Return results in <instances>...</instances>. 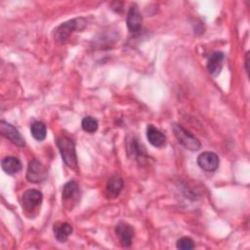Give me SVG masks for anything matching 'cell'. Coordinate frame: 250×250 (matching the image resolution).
<instances>
[{"label":"cell","mask_w":250,"mask_h":250,"mask_svg":"<svg viewBox=\"0 0 250 250\" xmlns=\"http://www.w3.org/2000/svg\"><path fill=\"white\" fill-rule=\"evenodd\" d=\"M146 138L148 142L155 147H163L166 145L165 135L151 124H149L146 128Z\"/></svg>","instance_id":"8fae6325"},{"label":"cell","mask_w":250,"mask_h":250,"mask_svg":"<svg viewBox=\"0 0 250 250\" xmlns=\"http://www.w3.org/2000/svg\"><path fill=\"white\" fill-rule=\"evenodd\" d=\"M197 164L201 169L213 172L219 167V157L212 151H204L197 157Z\"/></svg>","instance_id":"ba28073f"},{"label":"cell","mask_w":250,"mask_h":250,"mask_svg":"<svg viewBox=\"0 0 250 250\" xmlns=\"http://www.w3.org/2000/svg\"><path fill=\"white\" fill-rule=\"evenodd\" d=\"M123 188V180L120 176L114 175L110 177L105 186V195L109 199L116 198Z\"/></svg>","instance_id":"9c48e42d"},{"label":"cell","mask_w":250,"mask_h":250,"mask_svg":"<svg viewBox=\"0 0 250 250\" xmlns=\"http://www.w3.org/2000/svg\"><path fill=\"white\" fill-rule=\"evenodd\" d=\"M142 22H143V17L139 9L136 6L130 7L129 12L127 14L128 29L133 33H136L140 31V29L142 28Z\"/></svg>","instance_id":"30bf717a"},{"label":"cell","mask_w":250,"mask_h":250,"mask_svg":"<svg viewBox=\"0 0 250 250\" xmlns=\"http://www.w3.org/2000/svg\"><path fill=\"white\" fill-rule=\"evenodd\" d=\"M115 233L123 247H129L134 237V229L127 223L120 222L115 227Z\"/></svg>","instance_id":"52a82bcc"},{"label":"cell","mask_w":250,"mask_h":250,"mask_svg":"<svg viewBox=\"0 0 250 250\" xmlns=\"http://www.w3.org/2000/svg\"><path fill=\"white\" fill-rule=\"evenodd\" d=\"M85 25H86V21L82 18L73 19L62 23L55 31V35H54L55 41L60 44L66 42L69 36L73 33V31L82 30Z\"/></svg>","instance_id":"6da1fadb"},{"label":"cell","mask_w":250,"mask_h":250,"mask_svg":"<svg viewBox=\"0 0 250 250\" xmlns=\"http://www.w3.org/2000/svg\"><path fill=\"white\" fill-rule=\"evenodd\" d=\"M30 132H31L32 137L38 142L43 141L47 135L46 126L43 122H40V121H36V122L32 123L31 127H30Z\"/></svg>","instance_id":"9a60e30c"},{"label":"cell","mask_w":250,"mask_h":250,"mask_svg":"<svg viewBox=\"0 0 250 250\" xmlns=\"http://www.w3.org/2000/svg\"><path fill=\"white\" fill-rule=\"evenodd\" d=\"M42 193L37 189H27L21 196V207L26 213L34 212L42 202Z\"/></svg>","instance_id":"277c9868"},{"label":"cell","mask_w":250,"mask_h":250,"mask_svg":"<svg viewBox=\"0 0 250 250\" xmlns=\"http://www.w3.org/2000/svg\"><path fill=\"white\" fill-rule=\"evenodd\" d=\"M81 126L82 129L87 132V133H95L98 130L99 127V123L97 121V119H95L92 116H86L82 119L81 121Z\"/></svg>","instance_id":"e0dca14e"},{"label":"cell","mask_w":250,"mask_h":250,"mask_svg":"<svg viewBox=\"0 0 250 250\" xmlns=\"http://www.w3.org/2000/svg\"><path fill=\"white\" fill-rule=\"evenodd\" d=\"M53 230L58 241L65 242L72 232V227L68 223H57L54 225Z\"/></svg>","instance_id":"5bb4252c"},{"label":"cell","mask_w":250,"mask_h":250,"mask_svg":"<svg viewBox=\"0 0 250 250\" xmlns=\"http://www.w3.org/2000/svg\"><path fill=\"white\" fill-rule=\"evenodd\" d=\"M57 146L61 152L62 158L66 166L74 169L77 165V157L75 151V146L72 140L65 136H61L57 140Z\"/></svg>","instance_id":"7a4b0ae2"},{"label":"cell","mask_w":250,"mask_h":250,"mask_svg":"<svg viewBox=\"0 0 250 250\" xmlns=\"http://www.w3.org/2000/svg\"><path fill=\"white\" fill-rule=\"evenodd\" d=\"M78 185L76 182L74 181H69L67 182L63 188H62V197L64 200L70 199L72 198L75 194H77L78 192Z\"/></svg>","instance_id":"2e32d148"},{"label":"cell","mask_w":250,"mask_h":250,"mask_svg":"<svg viewBox=\"0 0 250 250\" xmlns=\"http://www.w3.org/2000/svg\"><path fill=\"white\" fill-rule=\"evenodd\" d=\"M176 246L178 249H182V250H188V249H193L194 248V243L193 240L189 237H182L180 239L177 240Z\"/></svg>","instance_id":"ac0fdd59"},{"label":"cell","mask_w":250,"mask_h":250,"mask_svg":"<svg viewBox=\"0 0 250 250\" xmlns=\"http://www.w3.org/2000/svg\"><path fill=\"white\" fill-rule=\"evenodd\" d=\"M1 167L8 175H15L21 169V162L14 156H7L2 159Z\"/></svg>","instance_id":"4fadbf2b"},{"label":"cell","mask_w":250,"mask_h":250,"mask_svg":"<svg viewBox=\"0 0 250 250\" xmlns=\"http://www.w3.org/2000/svg\"><path fill=\"white\" fill-rule=\"evenodd\" d=\"M172 129L177 141L187 149L194 151L200 148L201 144L199 140L195 136H193L189 131L185 129L182 125L174 123L172 125Z\"/></svg>","instance_id":"3957f363"},{"label":"cell","mask_w":250,"mask_h":250,"mask_svg":"<svg viewBox=\"0 0 250 250\" xmlns=\"http://www.w3.org/2000/svg\"><path fill=\"white\" fill-rule=\"evenodd\" d=\"M224 59H225V56L222 52H214L209 57L207 62V69L210 74H212L213 76L219 75L223 67Z\"/></svg>","instance_id":"7c38bea8"},{"label":"cell","mask_w":250,"mask_h":250,"mask_svg":"<svg viewBox=\"0 0 250 250\" xmlns=\"http://www.w3.org/2000/svg\"><path fill=\"white\" fill-rule=\"evenodd\" d=\"M0 132L1 134L9 139L13 144L17 145L18 146H24L25 142L21 133L18 131L17 128H15L12 124L5 122L3 120L0 121Z\"/></svg>","instance_id":"8992f818"},{"label":"cell","mask_w":250,"mask_h":250,"mask_svg":"<svg viewBox=\"0 0 250 250\" xmlns=\"http://www.w3.org/2000/svg\"><path fill=\"white\" fill-rule=\"evenodd\" d=\"M47 169L46 167L37 159H33L28 163L26 178L29 182L34 184H39L47 179Z\"/></svg>","instance_id":"5b68a950"},{"label":"cell","mask_w":250,"mask_h":250,"mask_svg":"<svg viewBox=\"0 0 250 250\" xmlns=\"http://www.w3.org/2000/svg\"><path fill=\"white\" fill-rule=\"evenodd\" d=\"M248 63H249V53L246 54V60H245V65H246V71L248 72L249 68H248Z\"/></svg>","instance_id":"d6986e66"}]
</instances>
